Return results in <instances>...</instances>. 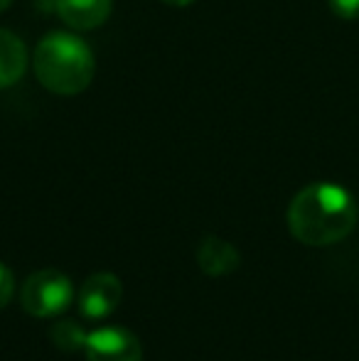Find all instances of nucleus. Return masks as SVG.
<instances>
[{
    "label": "nucleus",
    "mask_w": 359,
    "mask_h": 361,
    "mask_svg": "<svg viewBox=\"0 0 359 361\" xmlns=\"http://www.w3.org/2000/svg\"><path fill=\"white\" fill-rule=\"evenodd\" d=\"M37 81L57 96H77L89 89L96 74L94 52L74 32H49L35 49L32 59Z\"/></svg>",
    "instance_id": "nucleus-2"
},
{
    "label": "nucleus",
    "mask_w": 359,
    "mask_h": 361,
    "mask_svg": "<svg viewBox=\"0 0 359 361\" xmlns=\"http://www.w3.org/2000/svg\"><path fill=\"white\" fill-rule=\"evenodd\" d=\"M121 295L123 288L118 278L111 273H96L79 290V310L89 319H104L118 307Z\"/></svg>",
    "instance_id": "nucleus-5"
},
{
    "label": "nucleus",
    "mask_w": 359,
    "mask_h": 361,
    "mask_svg": "<svg viewBox=\"0 0 359 361\" xmlns=\"http://www.w3.org/2000/svg\"><path fill=\"white\" fill-rule=\"evenodd\" d=\"M74 300V286L62 271H37L25 281L20 290V302L25 312L35 317H57L72 305Z\"/></svg>",
    "instance_id": "nucleus-3"
},
{
    "label": "nucleus",
    "mask_w": 359,
    "mask_h": 361,
    "mask_svg": "<svg viewBox=\"0 0 359 361\" xmlns=\"http://www.w3.org/2000/svg\"><path fill=\"white\" fill-rule=\"evenodd\" d=\"M327 5L340 20H359V0H327Z\"/></svg>",
    "instance_id": "nucleus-10"
},
{
    "label": "nucleus",
    "mask_w": 359,
    "mask_h": 361,
    "mask_svg": "<svg viewBox=\"0 0 359 361\" xmlns=\"http://www.w3.org/2000/svg\"><path fill=\"white\" fill-rule=\"evenodd\" d=\"M197 263H200V268L207 276L219 278L234 273L241 263V256L234 243L224 241L219 236H207L197 248Z\"/></svg>",
    "instance_id": "nucleus-7"
},
{
    "label": "nucleus",
    "mask_w": 359,
    "mask_h": 361,
    "mask_svg": "<svg viewBox=\"0 0 359 361\" xmlns=\"http://www.w3.org/2000/svg\"><path fill=\"white\" fill-rule=\"evenodd\" d=\"M359 207L355 197L335 182H315L293 197L288 228L305 246H332L355 231Z\"/></svg>",
    "instance_id": "nucleus-1"
},
{
    "label": "nucleus",
    "mask_w": 359,
    "mask_h": 361,
    "mask_svg": "<svg viewBox=\"0 0 359 361\" xmlns=\"http://www.w3.org/2000/svg\"><path fill=\"white\" fill-rule=\"evenodd\" d=\"M165 5H173V8H187V5H192L195 0H163Z\"/></svg>",
    "instance_id": "nucleus-12"
},
{
    "label": "nucleus",
    "mask_w": 359,
    "mask_h": 361,
    "mask_svg": "<svg viewBox=\"0 0 359 361\" xmlns=\"http://www.w3.org/2000/svg\"><path fill=\"white\" fill-rule=\"evenodd\" d=\"M13 293H15L13 273H10V268L5 266V263H0V310H3L5 305L10 302V298H13Z\"/></svg>",
    "instance_id": "nucleus-11"
},
{
    "label": "nucleus",
    "mask_w": 359,
    "mask_h": 361,
    "mask_svg": "<svg viewBox=\"0 0 359 361\" xmlns=\"http://www.w3.org/2000/svg\"><path fill=\"white\" fill-rule=\"evenodd\" d=\"M89 361H143L140 342L126 327H99L87 337Z\"/></svg>",
    "instance_id": "nucleus-4"
},
{
    "label": "nucleus",
    "mask_w": 359,
    "mask_h": 361,
    "mask_svg": "<svg viewBox=\"0 0 359 361\" xmlns=\"http://www.w3.org/2000/svg\"><path fill=\"white\" fill-rule=\"evenodd\" d=\"M54 8L67 27L87 32L101 27L109 20L114 0H54Z\"/></svg>",
    "instance_id": "nucleus-6"
},
{
    "label": "nucleus",
    "mask_w": 359,
    "mask_h": 361,
    "mask_svg": "<svg viewBox=\"0 0 359 361\" xmlns=\"http://www.w3.org/2000/svg\"><path fill=\"white\" fill-rule=\"evenodd\" d=\"M49 337H52V342L57 344L62 352H77V349L87 347L89 332H84L82 324L74 322V319H62V322H57L52 327Z\"/></svg>",
    "instance_id": "nucleus-9"
},
{
    "label": "nucleus",
    "mask_w": 359,
    "mask_h": 361,
    "mask_svg": "<svg viewBox=\"0 0 359 361\" xmlns=\"http://www.w3.org/2000/svg\"><path fill=\"white\" fill-rule=\"evenodd\" d=\"M10 5H13V0H0V13H5Z\"/></svg>",
    "instance_id": "nucleus-13"
},
{
    "label": "nucleus",
    "mask_w": 359,
    "mask_h": 361,
    "mask_svg": "<svg viewBox=\"0 0 359 361\" xmlns=\"http://www.w3.org/2000/svg\"><path fill=\"white\" fill-rule=\"evenodd\" d=\"M28 69V47L10 30L0 27V91L15 86Z\"/></svg>",
    "instance_id": "nucleus-8"
}]
</instances>
